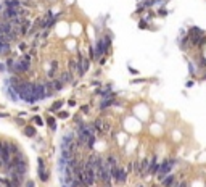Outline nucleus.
Instances as JSON below:
<instances>
[{
    "label": "nucleus",
    "instance_id": "1",
    "mask_svg": "<svg viewBox=\"0 0 206 187\" xmlns=\"http://www.w3.org/2000/svg\"><path fill=\"white\" fill-rule=\"evenodd\" d=\"M175 165V160H164L163 163L160 165V170H158V179L163 181L166 176H169Z\"/></svg>",
    "mask_w": 206,
    "mask_h": 187
},
{
    "label": "nucleus",
    "instance_id": "2",
    "mask_svg": "<svg viewBox=\"0 0 206 187\" xmlns=\"http://www.w3.org/2000/svg\"><path fill=\"white\" fill-rule=\"evenodd\" d=\"M95 181H97V176H95L94 166H89V165L84 163V182H85V187H92Z\"/></svg>",
    "mask_w": 206,
    "mask_h": 187
},
{
    "label": "nucleus",
    "instance_id": "3",
    "mask_svg": "<svg viewBox=\"0 0 206 187\" xmlns=\"http://www.w3.org/2000/svg\"><path fill=\"white\" fill-rule=\"evenodd\" d=\"M15 69H16L18 73H28L29 71V66H31V63H29V60H26L24 57H21V58L18 60L16 63H15Z\"/></svg>",
    "mask_w": 206,
    "mask_h": 187
},
{
    "label": "nucleus",
    "instance_id": "4",
    "mask_svg": "<svg viewBox=\"0 0 206 187\" xmlns=\"http://www.w3.org/2000/svg\"><path fill=\"white\" fill-rule=\"evenodd\" d=\"M37 165H39V177H40L42 182H45V181L49 179V173H47V170H45V161H44V158H39Z\"/></svg>",
    "mask_w": 206,
    "mask_h": 187
},
{
    "label": "nucleus",
    "instance_id": "5",
    "mask_svg": "<svg viewBox=\"0 0 206 187\" xmlns=\"http://www.w3.org/2000/svg\"><path fill=\"white\" fill-rule=\"evenodd\" d=\"M106 49H105V44H103V40H97V45H95V60H98L101 55H106Z\"/></svg>",
    "mask_w": 206,
    "mask_h": 187
},
{
    "label": "nucleus",
    "instance_id": "6",
    "mask_svg": "<svg viewBox=\"0 0 206 187\" xmlns=\"http://www.w3.org/2000/svg\"><path fill=\"white\" fill-rule=\"evenodd\" d=\"M192 39V47H198V49H201V47H205L206 45V37H200V36H196V37H190Z\"/></svg>",
    "mask_w": 206,
    "mask_h": 187
},
{
    "label": "nucleus",
    "instance_id": "7",
    "mask_svg": "<svg viewBox=\"0 0 206 187\" xmlns=\"http://www.w3.org/2000/svg\"><path fill=\"white\" fill-rule=\"evenodd\" d=\"M18 8H5V11H3V18L5 20H13V18H16L18 16Z\"/></svg>",
    "mask_w": 206,
    "mask_h": 187
},
{
    "label": "nucleus",
    "instance_id": "8",
    "mask_svg": "<svg viewBox=\"0 0 206 187\" xmlns=\"http://www.w3.org/2000/svg\"><path fill=\"white\" fill-rule=\"evenodd\" d=\"M161 184H163V187H174L175 186V176L174 174H169V176H166L161 181Z\"/></svg>",
    "mask_w": 206,
    "mask_h": 187
},
{
    "label": "nucleus",
    "instance_id": "9",
    "mask_svg": "<svg viewBox=\"0 0 206 187\" xmlns=\"http://www.w3.org/2000/svg\"><path fill=\"white\" fill-rule=\"evenodd\" d=\"M127 179V171L124 170V168H119L118 170V176H116V181L118 182H126Z\"/></svg>",
    "mask_w": 206,
    "mask_h": 187
},
{
    "label": "nucleus",
    "instance_id": "10",
    "mask_svg": "<svg viewBox=\"0 0 206 187\" xmlns=\"http://www.w3.org/2000/svg\"><path fill=\"white\" fill-rule=\"evenodd\" d=\"M205 34V31L200 28H196V26H193V28H190V37H196V36H203Z\"/></svg>",
    "mask_w": 206,
    "mask_h": 187
},
{
    "label": "nucleus",
    "instance_id": "11",
    "mask_svg": "<svg viewBox=\"0 0 206 187\" xmlns=\"http://www.w3.org/2000/svg\"><path fill=\"white\" fill-rule=\"evenodd\" d=\"M35 134H37L35 128H32V126H26L24 128V135H28V137H35Z\"/></svg>",
    "mask_w": 206,
    "mask_h": 187
},
{
    "label": "nucleus",
    "instance_id": "12",
    "mask_svg": "<svg viewBox=\"0 0 206 187\" xmlns=\"http://www.w3.org/2000/svg\"><path fill=\"white\" fill-rule=\"evenodd\" d=\"M60 79L63 81V82H71L73 81V74H71V71H65V73H61Z\"/></svg>",
    "mask_w": 206,
    "mask_h": 187
},
{
    "label": "nucleus",
    "instance_id": "13",
    "mask_svg": "<svg viewBox=\"0 0 206 187\" xmlns=\"http://www.w3.org/2000/svg\"><path fill=\"white\" fill-rule=\"evenodd\" d=\"M52 86H53V90H61L63 89V81L61 79H53Z\"/></svg>",
    "mask_w": 206,
    "mask_h": 187
},
{
    "label": "nucleus",
    "instance_id": "14",
    "mask_svg": "<svg viewBox=\"0 0 206 187\" xmlns=\"http://www.w3.org/2000/svg\"><path fill=\"white\" fill-rule=\"evenodd\" d=\"M106 165H108V166H118L116 156L114 155H108V156H106Z\"/></svg>",
    "mask_w": 206,
    "mask_h": 187
},
{
    "label": "nucleus",
    "instance_id": "15",
    "mask_svg": "<svg viewBox=\"0 0 206 187\" xmlns=\"http://www.w3.org/2000/svg\"><path fill=\"white\" fill-rule=\"evenodd\" d=\"M47 124L50 126V129H52V131H56V121H55V118H53V116L47 118Z\"/></svg>",
    "mask_w": 206,
    "mask_h": 187
},
{
    "label": "nucleus",
    "instance_id": "16",
    "mask_svg": "<svg viewBox=\"0 0 206 187\" xmlns=\"http://www.w3.org/2000/svg\"><path fill=\"white\" fill-rule=\"evenodd\" d=\"M29 26H31V23H29V21H23V24H21V34H23V36L28 34Z\"/></svg>",
    "mask_w": 206,
    "mask_h": 187
},
{
    "label": "nucleus",
    "instance_id": "17",
    "mask_svg": "<svg viewBox=\"0 0 206 187\" xmlns=\"http://www.w3.org/2000/svg\"><path fill=\"white\" fill-rule=\"evenodd\" d=\"M111 105H113L111 98H106V100H103V102H101V105H100V110H105V108L111 107Z\"/></svg>",
    "mask_w": 206,
    "mask_h": 187
},
{
    "label": "nucleus",
    "instance_id": "18",
    "mask_svg": "<svg viewBox=\"0 0 206 187\" xmlns=\"http://www.w3.org/2000/svg\"><path fill=\"white\" fill-rule=\"evenodd\" d=\"M68 68H69L71 73H73V71H76V69H77V61H74V60H69V63H68Z\"/></svg>",
    "mask_w": 206,
    "mask_h": 187
},
{
    "label": "nucleus",
    "instance_id": "19",
    "mask_svg": "<svg viewBox=\"0 0 206 187\" xmlns=\"http://www.w3.org/2000/svg\"><path fill=\"white\" fill-rule=\"evenodd\" d=\"M103 44H105V49H106V52H108V49L111 47V37H110V36H105V39H103Z\"/></svg>",
    "mask_w": 206,
    "mask_h": 187
},
{
    "label": "nucleus",
    "instance_id": "20",
    "mask_svg": "<svg viewBox=\"0 0 206 187\" xmlns=\"http://www.w3.org/2000/svg\"><path fill=\"white\" fill-rule=\"evenodd\" d=\"M94 142H95V135H92V137L87 140V144H85V145H87V149H94Z\"/></svg>",
    "mask_w": 206,
    "mask_h": 187
},
{
    "label": "nucleus",
    "instance_id": "21",
    "mask_svg": "<svg viewBox=\"0 0 206 187\" xmlns=\"http://www.w3.org/2000/svg\"><path fill=\"white\" fill-rule=\"evenodd\" d=\"M61 105H63V102H55V103H53V107H52V111H56V110H60V108H61Z\"/></svg>",
    "mask_w": 206,
    "mask_h": 187
},
{
    "label": "nucleus",
    "instance_id": "22",
    "mask_svg": "<svg viewBox=\"0 0 206 187\" xmlns=\"http://www.w3.org/2000/svg\"><path fill=\"white\" fill-rule=\"evenodd\" d=\"M32 119H34V123L37 126H44V121H42V118H40V116H34Z\"/></svg>",
    "mask_w": 206,
    "mask_h": 187
},
{
    "label": "nucleus",
    "instance_id": "23",
    "mask_svg": "<svg viewBox=\"0 0 206 187\" xmlns=\"http://www.w3.org/2000/svg\"><path fill=\"white\" fill-rule=\"evenodd\" d=\"M198 65H201V68H206V58L200 57V58H198Z\"/></svg>",
    "mask_w": 206,
    "mask_h": 187
},
{
    "label": "nucleus",
    "instance_id": "24",
    "mask_svg": "<svg viewBox=\"0 0 206 187\" xmlns=\"http://www.w3.org/2000/svg\"><path fill=\"white\" fill-rule=\"evenodd\" d=\"M139 28H140V29H145V28H147V21H145V20H140V21H139Z\"/></svg>",
    "mask_w": 206,
    "mask_h": 187
},
{
    "label": "nucleus",
    "instance_id": "25",
    "mask_svg": "<svg viewBox=\"0 0 206 187\" xmlns=\"http://www.w3.org/2000/svg\"><path fill=\"white\" fill-rule=\"evenodd\" d=\"M158 15H160V16H166V15H168V10H166V8H160Z\"/></svg>",
    "mask_w": 206,
    "mask_h": 187
},
{
    "label": "nucleus",
    "instance_id": "26",
    "mask_svg": "<svg viewBox=\"0 0 206 187\" xmlns=\"http://www.w3.org/2000/svg\"><path fill=\"white\" fill-rule=\"evenodd\" d=\"M10 152L11 153H18V147L15 144H10Z\"/></svg>",
    "mask_w": 206,
    "mask_h": 187
},
{
    "label": "nucleus",
    "instance_id": "27",
    "mask_svg": "<svg viewBox=\"0 0 206 187\" xmlns=\"http://www.w3.org/2000/svg\"><path fill=\"white\" fill-rule=\"evenodd\" d=\"M174 187H187V181H180V182H177Z\"/></svg>",
    "mask_w": 206,
    "mask_h": 187
},
{
    "label": "nucleus",
    "instance_id": "28",
    "mask_svg": "<svg viewBox=\"0 0 206 187\" xmlns=\"http://www.w3.org/2000/svg\"><path fill=\"white\" fill-rule=\"evenodd\" d=\"M89 110H90L89 105H82V107H80V111H82V113H89Z\"/></svg>",
    "mask_w": 206,
    "mask_h": 187
},
{
    "label": "nucleus",
    "instance_id": "29",
    "mask_svg": "<svg viewBox=\"0 0 206 187\" xmlns=\"http://www.w3.org/2000/svg\"><path fill=\"white\" fill-rule=\"evenodd\" d=\"M58 118H68V111H60Z\"/></svg>",
    "mask_w": 206,
    "mask_h": 187
},
{
    "label": "nucleus",
    "instance_id": "30",
    "mask_svg": "<svg viewBox=\"0 0 206 187\" xmlns=\"http://www.w3.org/2000/svg\"><path fill=\"white\" fill-rule=\"evenodd\" d=\"M16 124H19V126H24V119H19V116L16 118Z\"/></svg>",
    "mask_w": 206,
    "mask_h": 187
},
{
    "label": "nucleus",
    "instance_id": "31",
    "mask_svg": "<svg viewBox=\"0 0 206 187\" xmlns=\"http://www.w3.org/2000/svg\"><path fill=\"white\" fill-rule=\"evenodd\" d=\"M2 152H3V142L0 140V156H2Z\"/></svg>",
    "mask_w": 206,
    "mask_h": 187
},
{
    "label": "nucleus",
    "instance_id": "32",
    "mask_svg": "<svg viewBox=\"0 0 206 187\" xmlns=\"http://www.w3.org/2000/svg\"><path fill=\"white\" fill-rule=\"evenodd\" d=\"M68 105H69V107H74V105H76V100H69V102H68Z\"/></svg>",
    "mask_w": 206,
    "mask_h": 187
},
{
    "label": "nucleus",
    "instance_id": "33",
    "mask_svg": "<svg viewBox=\"0 0 206 187\" xmlns=\"http://www.w3.org/2000/svg\"><path fill=\"white\" fill-rule=\"evenodd\" d=\"M28 187H34V182H32V181H29V182H28Z\"/></svg>",
    "mask_w": 206,
    "mask_h": 187
},
{
    "label": "nucleus",
    "instance_id": "34",
    "mask_svg": "<svg viewBox=\"0 0 206 187\" xmlns=\"http://www.w3.org/2000/svg\"><path fill=\"white\" fill-rule=\"evenodd\" d=\"M5 116H8V113H0V118H5Z\"/></svg>",
    "mask_w": 206,
    "mask_h": 187
},
{
    "label": "nucleus",
    "instance_id": "35",
    "mask_svg": "<svg viewBox=\"0 0 206 187\" xmlns=\"http://www.w3.org/2000/svg\"><path fill=\"white\" fill-rule=\"evenodd\" d=\"M2 69H3V65H2V63H0V71H2Z\"/></svg>",
    "mask_w": 206,
    "mask_h": 187
},
{
    "label": "nucleus",
    "instance_id": "36",
    "mask_svg": "<svg viewBox=\"0 0 206 187\" xmlns=\"http://www.w3.org/2000/svg\"><path fill=\"white\" fill-rule=\"evenodd\" d=\"M203 79H206V74H205V76H203Z\"/></svg>",
    "mask_w": 206,
    "mask_h": 187
}]
</instances>
